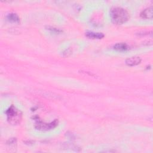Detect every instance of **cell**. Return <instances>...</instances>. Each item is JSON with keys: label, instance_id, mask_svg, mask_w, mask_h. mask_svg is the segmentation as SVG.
Here are the masks:
<instances>
[{"label": "cell", "instance_id": "cell-7", "mask_svg": "<svg viewBox=\"0 0 153 153\" xmlns=\"http://www.w3.org/2000/svg\"><path fill=\"white\" fill-rule=\"evenodd\" d=\"M7 19L8 20L13 22L18 23L20 22V18L19 16L14 13H10L7 15Z\"/></svg>", "mask_w": 153, "mask_h": 153}, {"label": "cell", "instance_id": "cell-6", "mask_svg": "<svg viewBox=\"0 0 153 153\" xmlns=\"http://www.w3.org/2000/svg\"><path fill=\"white\" fill-rule=\"evenodd\" d=\"M85 35L92 39H101L104 37V35L100 32H95L93 31H87L85 32Z\"/></svg>", "mask_w": 153, "mask_h": 153}, {"label": "cell", "instance_id": "cell-2", "mask_svg": "<svg viewBox=\"0 0 153 153\" xmlns=\"http://www.w3.org/2000/svg\"><path fill=\"white\" fill-rule=\"evenodd\" d=\"M6 114H7L8 121L13 125H16L19 124L22 120V112L18 109H17L13 105H11L7 110Z\"/></svg>", "mask_w": 153, "mask_h": 153}, {"label": "cell", "instance_id": "cell-10", "mask_svg": "<svg viewBox=\"0 0 153 153\" xmlns=\"http://www.w3.org/2000/svg\"><path fill=\"white\" fill-rule=\"evenodd\" d=\"M71 53V51L70 50V49L66 50V51H65L63 52V54H64V56H69Z\"/></svg>", "mask_w": 153, "mask_h": 153}, {"label": "cell", "instance_id": "cell-1", "mask_svg": "<svg viewBox=\"0 0 153 153\" xmlns=\"http://www.w3.org/2000/svg\"><path fill=\"white\" fill-rule=\"evenodd\" d=\"M110 16L114 23L121 25L128 19L129 14L126 9L122 7H114L110 10Z\"/></svg>", "mask_w": 153, "mask_h": 153}, {"label": "cell", "instance_id": "cell-8", "mask_svg": "<svg viewBox=\"0 0 153 153\" xmlns=\"http://www.w3.org/2000/svg\"><path fill=\"white\" fill-rule=\"evenodd\" d=\"M114 48L118 51H126L128 49V45L124 42H118L114 45Z\"/></svg>", "mask_w": 153, "mask_h": 153}, {"label": "cell", "instance_id": "cell-5", "mask_svg": "<svg viewBox=\"0 0 153 153\" xmlns=\"http://www.w3.org/2000/svg\"><path fill=\"white\" fill-rule=\"evenodd\" d=\"M141 62V59L137 56H133L127 58L126 60V63L130 66H135L139 64Z\"/></svg>", "mask_w": 153, "mask_h": 153}, {"label": "cell", "instance_id": "cell-3", "mask_svg": "<svg viewBox=\"0 0 153 153\" xmlns=\"http://www.w3.org/2000/svg\"><path fill=\"white\" fill-rule=\"evenodd\" d=\"M38 117H37V119H35L36 124H35V128L38 130H48L53 129L55 128L57 125L58 124V120L57 119H55L53 121H51L50 123H45L41 121V120H38Z\"/></svg>", "mask_w": 153, "mask_h": 153}, {"label": "cell", "instance_id": "cell-9", "mask_svg": "<svg viewBox=\"0 0 153 153\" xmlns=\"http://www.w3.org/2000/svg\"><path fill=\"white\" fill-rule=\"evenodd\" d=\"M47 29L52 32H56V33H60L62 32V30H60V29L59 28H56V27H52V26H48L47 27Z\"/></svg>", "mask_w": 153, "mask_h": 153}, {"label": "cell", "instance_id": "cell-4", "mask_svg": "<svg viewBox=\"0 0 153 153\" xmlns=\"http://www.w3.org/2000/svg\"><path fill=\"white\" fill-rule=\"evenodd\" d=\"M140 16L143 19H152L153 16V12H152V7H149L148 8H146L143 10L140 13Z\"/></svg>", "mask_w": 153, "mask_h": 153}]
</instances>
